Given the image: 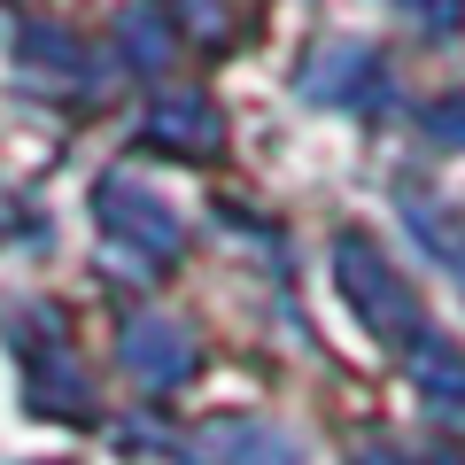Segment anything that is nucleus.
I'll use <instances>...</instances> for the list:
<instances>
[{"label": "nucleus", "mask_w": 465, "mask_h": 465, "mask_svg": "<svg viewBox=\"0 0 465 465\" xmlns=\"http://www.w3.org/2000/svg\"><path fill=\"white\" fill-rule=\"evenodd\" d=\"M94 217L124 256H140V272H155L163 256H179V217L163 194H148L140 179H101L94 186Z\"/></svg>", "instance_id": "obj_2"}, {"label": "nucleus", "mask_w": 465, "mask_h": 465, "mask_svg": "<svg viewBox=\"0 0 465 465\" xmlns=\"http://www.w3.org/2000/svg\"><path fill=\"white\" fill-rule=\"evenodd\" d=\"M403 225H411V232H419V249H427V256H434V264H442V272H450V280H458V287H465V232H458V225H450V217H442V210H434V202H427V194H411V202H403Z\"/></svg>", "instance_id": "obj_8"}, {"label": "nucleus", "mask_w": 465, "mask_h": 465, "mask_svg": "<svg viewBox=\"0 0 465 465\" xmlns=\"http://www.w3.org/2000/svg\"><path fill=\"white\" fill-rule=\"evenodd\" d=\"M333 272H341V295H349V311H357V326L372 333V341H388V349H403V357H427L442 333H434V318L419 311V295H411V280H403L396 264H388L372 241H357V232H341L333 241Z\"/></svg>", "instance_id": "obj_1"}, {"label": "nucleus", "mask_w": 465, "mask_h": 465, "mask_svg": "<svg viewBox=\"0 0 465 465\" xmlns=\"http://www.w3.org/2000/svg\"><path fill=\"white\" fill-rule=\"evenodd\" d=\"M427 133H442V148H465V101H434Z\"/></svg>", "instance_id": "obj_11"}, {"label": "nucleus", "mask_w": 465, "mask_h": 465, "mask_svg": "<svg viewBox=\"0 0 465 465\" xmlns=\"http://www.w3.org/2000/svg\"><path fill=\"white\" fill-rule=\"evenodd\" d=\"M124 372H133L140 388H171L194 372V333L171 326V318H140V326H124Z\"/></svg>", "instance_id": "obj_5"}, {"label": "nucleus", "mask_w": 465, "mask_h": 465, "mask_svg": "<svg viewBox=\"0 0 465 465\" xmlns=\"http://www.w3.org/2000/svg\"><path fill=\"white\" fill-rule=\"evenodd\" d=\"M116 54H124L140 78H155V70L171 63V16H155V8H124V16H116Z\"/></svg>", "instance_id": "obj_7"}, {"label": "nucleus", "mask_w": 465, "mask_h": 465, "mask_svg": "<svg viewBox=\"0 0 465 465\" xmlns=\"http://www.w3.org/2000/svg\"><path fill=\"white\" fill-rule=\"evenodd\" d=\"M24 63L32 70H70V85L94 78V54H85L70 32H24Z\"/></svg>", "instance_id": "obj_9"}, {"label": "nucleus", "mask_w": 465, "mask_h": 465, "mask_svg": "<svg viewBox=\"0 0 465 465\" xmlns=\"http://www.w3.org/2000/svg\"><path fill=\"white\" fill-rule=\"evenodd\" d=\"M179 465H302V450L272 419H210L179 442Z\"/></svg>", "instance_id": "obj_4"}, {"label": "nucleus", "mask_w": 465, "mask_h": 465, "mask_svg": "<svg viewBox=\"0 0 465 465\" xmlns=\"http://www.w3.org/2000/svg\"><path fill=\"white\" fill-rule=\"evenodd\" d=\"M302 94L333 101V109H381L388 101V70H381V54L357 47V39H326V47L302 63Z\"/></svg>", "instance_id": "obj_3"}, {"label": "nucleus", "mask_w": 465, "mask_h": 465, "mask_svg": "<svg viewBox=\"0 0 465 465\" xmlns=\"http://www.w3.org/2000/svg\"><path fill=\"white\" fill-rule=\"evenodd\" d=\"M148 133L155 148H179V155H210L217 140H225V116H217L210 94H163L148 116Z\"/></svg>", "instance_id": "obj_6"}, {"label": "nucleus", "mask_w": 465, "mask_h": 465, "mask_svg": "<svg viewBox=\"0 0 465 465\" xmlns=\"http://www.w3.org/2000/svg\"><path fill=\"white\" fill-rule=\"evenodd\" d=\"M171 8H179L202 39H225V32H232V24H225V0H171Z\"/></svg>", "instance_id": "obj_10"}]
</instances>
